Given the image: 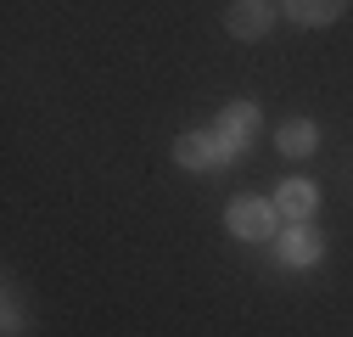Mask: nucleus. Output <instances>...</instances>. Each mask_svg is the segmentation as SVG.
<instances>
[{
  "label": "nucleus",
  "mask_w": 353,
  "mask_h": 337,
  "mask_svg": "<svg viewBox=\"0 0 353 337\" xmlns=\"http://www.w3.org/2000/svg\"><path fill=\"white\" fill-rule=\"evenodd\" d=\"M174 163L180 168H191V175H208V168H219V163H230V152L219 146V135H180L174 141Z\"/></svg>",
  "instance_id": "obj_4"
},
{
  "label": "nucleus",
  "mask_w": 353,
  "mask_h": 337,
  "mask_svg": "<svg viewBox=\"0 0 353 337\" xmlns=\"http://www.w3.org/2000/svg\"><path fill=\"white\" fill-rule=\"evenodd\" d=\"M275 146H281V157H308V152L320 146V124H314V118L281 124V130H275Z\"/></svg>",
  "instance_id": "obj_7"
},
{
  "label": "nucleus",
  "mask_w": 353,
  "mask_h": 337,
  "mask_svg": "<svg viewBox=\"0 0 353 337\" xmlns=\"http://www.w3.org/2000/svg\"><path fill=\"white\" fill-rule=\"evenodd\" d=\"M258 124H263V118H258V107H252V102H230L225 113H219L213 135H219V146H225L230 157H241V152L258 141Z\"/></svg>",
  "instance_id": "obj_2"
},
{
  "label": "nucleus",
  "mask_w": 353,
  "mask_h": 337,
  "mask_svg": "<svg viewBox=\"0 0 353 337\" xmlns=\"http://www.w3.org/2000/svg\"><path fill=\"white\" fill-rule=\"evenodd\" d=\"M270 23H275V6H270V0H236V6L225 12V28H230L236 39H263Z\"/></svg>",
  "instance_id": "obj_5"
},
{
  "label": "nucleus",
  "mask_w": 353,
  "mask_h": 337,
  "mask_svg": "<svg viewBox=\"0 0 353 337\" xmlns=\"http://www.w3.org/2000/svg\"><path fill=\"white\" fill-rule=\"evenodd\" d=\"M225 225L236 242H275L281 236V208L263 202V197H236L225 208Z\"/></svg>",
  "instance_id": "obj_1"
},
{
  "label": "nucleus",
  "mask_w": 353,
  "mask_h": 337,
  "mask_svg": "<svg viewBox=\"0 0 353 337\" xmlns=\"http://www.w3.org/2000/svg\"><path fill=\"white\" fill-rule=\"evenodd\" d=\"M347 12V0H286V17L303 23V28H325Z\"/></svg>",
  "instance_id": "obj_8"
},
{
  "label": "nucleus",
  "mask_w": 353,
  "mask_h": 337,
  "mask_svg": "<svg viewBox=\"0 0 353 337\" xmlns=\"http://www.w3.org/2000/svg\"><path fill=\"white\" fill-rule=\"evenodd\" d=\"M320 253H325V242H320V231H314V225H286V231L275 236V259H281V264H292V270L320 264Z\"/></svg>",
  "instance_id": "obj_3"
},
{
  "label": "nucleus",
  "mask_w": 353,
  "mask_h": 337,
  "mask_svg": "<svg viewBox=\"0 0 353 337\" xmlns=\"http://www.w3.org/2000/svg\"><path fill=\"white\" fill-rule=\"evenodd\" d=\"M275 208H281L286 225H308V214L320 208V191L308 186V180H286V186L275 191Z\"/></svg>",
  "instance_id": "obj_6"
}]
</instances>
